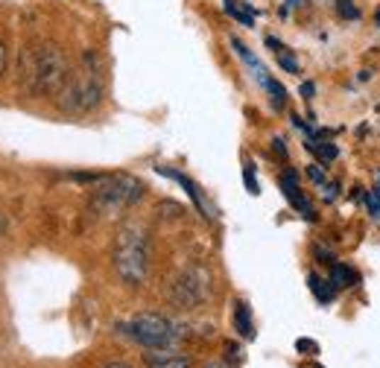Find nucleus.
<instances>
[{
	"mask_svg": "<svg viewBox=\"0 0 380 368\" xmlns=\"http://www.w3.org/2000/svg\"><path fill=\"white\" fill-rule=\"evenodd\" d=\"M21 88L30 96H53L70 77L67 56L53 41H35L21 53Z\"/></svg>",
	"mask_w": 380,
	"mask_h": 368,
	"instance_id": "obj_1",
	"label": "nucleus"
},
{
	"mask_svg": "<svg viewBox=\"0 0 380 368\" xmlns=\"http://www.w3.org/2000/svg\"><path fill=\"white\" fill-rule=\"evenodd\" d=\"M114 269L123 284L140 286L150 275V234L140 223H129L114 240Z\"/></svg>",
	"mask_w": 380,
	"mask_h": 368,
	"instance_id": "obj_2",
	"label": "nucleus"
},
{
	"mask_svg": "<svg viewBox=\"0 0 380 368\" xmlns=\"http://www.w3.org/2000/svg\"><path fill=\"white\" fill-rule=\"evenodd\" d=\"M103 103V77L97 67V56L88 53L79 70H70L67 82L59 91V106L67 114H88Z\"/></svg>",
	"mask_w": 380,
	"mask_h": 368,
	"instance_id": "obj_3",
	"label": "nucleus"
},
{
	"mask_svg": "<svg viewBox=\"0 0 380 368\" xmlns=\"http://www.w3.org/2000/svg\"><path fill=\"white\" fill-rule=\"evenodd\" d=\"M117 333L144 345L147 351H161V348H176L179 342L184 339V330L167 316L158 313H138L126 322L117 325Z\"/></svg>",
	"mask_w": 380,
	"mask_h": 368,
	"instance_id": "obj_4",
	"label": "nucleus"
},
{
	"mask_svg": "<svg viewBox=\"0 0 380 368\" xmlns=\"http://www.w3.org/2000/svg\"><path fill=\"white\" fill-rule=\"evenodd\" d=\"M144 199V184L135 176L126 173H114V176H100L97 187L91 193V208L100 216H114L126 208H132L135 202Z\"/></svg>",
	"mask_w": 380,
	"mask_h": 368,
	"instance_id": "obj_5",
	"label": "nucleus"
},
{
	"mask_svg": "<svg viewBox=\"0 0 380 368\" xmlns=\"http://www.w3.org/2000/svg\"><path fill=\"white\" fill-rule=\"evenodd\" d=\"M208 292H211V275L205 272L202 266H190V269H184V272L173 281L170 299H173L179 307L190 310V307L202 304V301L208 299Z\"/></svg>",
	"mask_w": 380,
	"mask_h": 368,
	"instance_id": "obj_6",
	"label": "nucleus"
},
{
	"mask_svg": "<svg viewBox=\"0 0 380 368\" xmlns=\"http://www.w3.org/2000/svg\"><path fill=\"white\" fill-rule=\"evenodd\" d=\"M278 184H281V190H284V196H287V202L298 211V213H304V219H316V213H313V208H311V202H307V196L301 193V187H298V182H296V173H281V179H278Z\"/></svg>",
	"mask_w": 380,
	"mask_h": 368,
	"instance_id": "obj_7",
	"label": "nucleus"
},
{
	"mask_svg": "<svg viewBox=\"0 0 380 368\" xmlns=\"http://www.w3.org/2000/svg\"><path fill=\"white\" fill-rule=\"evenodd\" d=\"M158 173H161V176H167V179H173V182H179V184L187 190L190 199H194V205L199 208V213H202V216H208V219L213 216V213H211V205L205 202V196H202V190H199L194 182H190L184 173H179V169H170V167H158Z\"/></svg>",
	"mask_w": 380,
	"mask_h": 368,
	"instance_id": "obj_8",
	"label": "nucleus"
},
{
	"mask_svg": "<svg viewBox=\"0 0 380 368\" xmlns=\"http://www.w3.org/2000/svg\"><path fill=\"white\" fill-rule=\"evenodd\" d=\"M231 47H234V53H237V56H240V59H243V65H246V67L252 70V77H255V79H257L260 85H264V88H267L272 77H269V70L264 67V62H260V59H257V56H255V53L249 50V47H246V44H243L240 38H231Z\"/></svg>",
	"mask_w": 380,
	"mask_h": 368,
	"instance_id": "obj_9",
	"label": "nucleus"
},
{
	"mask_svg": "<svg viewBox=\"0 0 380 368\" xmlns=\"http://www.w3.org/2000/svg\"><path fill=\"white\" fill-rule=\"evenodd\" d=\"M147 368H190V359L173 348H161V351H150L144 357Z\"/></svg>",
	"mask_w": 380,
	"mask_h": 368,
	"instance_id": "obj_10",
	"label": "nucleus"
},
{
	"mask_svg": "<svg viewBox=\"0 0 380 368\" xmlns=\"http://www.w3.org/2000/svg\"><path fill=\"white\" fill-rule=\"evenodd\" d=\"M234 330L243 339H255V322H252V310H249L246 301L234 304Z\"/></svg>",
	"mask_w": 380,
	"mask_h": 368,
	"instance_id": "obj_11",
	"label": "nucleus"
},
{
	"mask_svg": "<svg viewBox=\"0 0 380 368\" xmlns=\"http://www.w3.org/2000/svg\"><path fill=\"white\" fill-rule=\"evenodd\" d=\"M223 9L234 18L240 21L243 27H255V9L249 4H243V0H223Z\"/></svg>",
	"mask_w": 380,
	"mask_h": 368,
	"instance_id": "obj_12",
	"label": "nucleus"
},
{
	"mask_svg": "<svg viewBox=\"0 0 380 368\" xmlns=\"http://www.w3.org/2000/svg\"><path fill=\"white\" fill-rule=\"evenodd\" d=\"M267 47H272V53H275V59H278V65L287 70V73H298V62H296V56L287 50V47H284L278 38H267Z\"/></svg>",
	"mask_w": 380,
	"mask_h": 368,
	"instance_id": "obj_13",
	"label": "nucleus"
},
{
	"mask_svg": "<svg viewBox=\"0 0 380 368\" xmlns=\"http://www.w3.org/2000/svg\"><path fill=\"white\" fill-rule=\"evenodd\" d=\"M330 284L334 286H354L357 284V275H354V269H348L342 263H334L330 266Z\"/></svg>",
	"mask_w": 380,
	"mask_h": 368,
	"instance_id": "obj_14",
	"label": "nucleus"
},
{
	"mask_svg": "<svg viewBox=\"0 0 380 368\" xmlns=\"http://www.w3.org/2000/svg\"><path fill=\"white\" fill-rule=\"evenodd\" d=\"M307 281H311V289H313V296H316L322 304L334 301V286H330V281H322L319 275H311Z\"/></svg>",
	"mask_w": 380,
	"mask_h": 368,
	"instance_id": "obj_15",
	"label": "nucleus"
},
{
	"mask_svg": "<svg viewBox=\"0 0 380 368\" xmlns=\"http://www.w3.org/2000/svg\"><path fill=\"white\" fill-rule=\"evenodd\" d=\"M307 150H311V152H316L322 161H334V158L340 155L334 143H319V140H311V143H307Z\"/></svg>",
	"mask_w": 380,
	"mask_h": 368,
	"instance_id": "obj_16",
	"label": "nucleus"
},
{
	"mask_svg": "<svg viewBox=\"0 0 380 368\" xmlns=\"http://www.w3.org/2000/svg\"><path fill=\"white\" fill-rule=\"evenodd\" d=\"M267 91H269V96H272V106H275V108H284V103H287V88H284L278 79H269Z\"/></svg>",
	"mask_w": 380,
	"mask_h": 368,
	"instance_id": "obj_17",
	"label": "nucleus"
},
{
	"mask_svg": "<svg viewBox=\"0 0 380 368\" xmlns=\"http://www.w3.org/2000/svg\"><path fill=\"white\" fill-rule=\"evenodd\" d=\"M243 182H246V190H249L252 196H257V193H260L257 179H255V164H252V161H246V164H243Z\"/></svg>",
	"mask_w": 380,
	"mask_h": 368,
	"instance_id": "obj_18",
	"label": "nucleus"
},
{
	"mask_svg": "<svg viewBox=\"0 0 380 368\" xmlns=\"http://www.w3.org/2000/svg\"><path fill=\"white\" fill-rule=\"evenodd\" d=\"M337 4H340V15H342V18H351V21H357V18H360V9L354 6L351 0H337Z\"/></svg>",
	"mask_w": 380,
	"mask_h": 368,
	"instance_id": "obj_19",
	"label": "nucleus"
},
{
	"mask_svg": "<svg viewBox=\"0 0 380 368\" xmlns=\"http://www.w3.org/2000/svg\"><path fill=\"white\" fill-rule=\"evenodd\" d=\"M366 205H369V213H371L374 219H380V199H377L374 193H369V196H366Z\"/></svg>",
	"mask_w": 380,
	"mask_h": 368,
	"instance_id": "obj_20",
	"label": "nucleus"
},
{
	"mask_svg": "<svg viewBox=\"0 0 380 368\" xmlns=\"http://www.w3.org/2000/svg\"><path fill=\"white\" fill-rule=\"evenodd\" d=\"M296 348H298V351H319V345H316V342H311V339H298Z\"/></svg>",
	"mask_w": 380,
	"mask_h": 368,
	"instance_id": "obj_21",
	"label": "nucleus"
},
{
	"mask_svg": "<svg viewBox=\"0 0 380 368\" xmlns=\"http://www.w3.org/2000/svg\"><path fill=\"white\" fill-rule=\"evenodd\" d=\"M307 176H311L316 184H322V187H325V173H322L319 167H311V169H307Z\"/></svg>",
	"mask_w": 380,
	"mask_h": 368,
	"instance_id": "obj_22",
	"label": "nucleus"
},
{
	"mask_svg": "<svg viewBox=\"0 0 380 368\" xmlns=\"http://www.w3.org/2000/svg\"><path fill=\"white\" fill-rule=\"evenodd\" d=\"M6 73V44L0 41V77Z\"/></svg>",
	"mask_w": 380,
	"mask_h": 368,
	"instance_id": "obj_23",
	"label": "nucleus"
},
{
	"mask_svg": "<svg viewBox=\"0 0 380 368\" xmlns=\"http://www.w3.org/2000/svg\"><path fill=\"white\" fill-rule=\"evenodd\" d=\"M272 150H275L278 155H287V146H284V140H281V138H275V140H272Z\"/></svg>",
	"mask_w": 380,
	"mask_h": 368,
	"instance_id": "obj_24",
	"label": "nucleus"
},
{
	"mask_svg": "<svg viewBox=\"0 0 380 368\" xmlns=\"http://www.w3.org/2000/svg\"><path fill=\"white\" fill-rule=\"evenodd\" d=\"M313 91H316L313 82H304V85H301V94H304V96H313Z\"/></svg>",
	"mask_w": 380,
	"mask_h": 368,
	"instance_id": "obj_25",
	"label": "nucleus"
},
{
	"mask_svg": "<svg viewBox=\"0 0 380 368\" xmlns=\"http://www.w3.org/2000/svg\"><path fill=\"white\" fill-rule=\"evenodd\" d=\"M106 368H132V365H126V362H111V365H106Z\"/></svg>",
	"mask_w": 380,
	"mask_h": 368,
	"instance_id": "obj_26",
	"label": "nucleus"
},
{
	"mask_svg": "<svg viewBox=\"0 0 380 368\" xmlns=\"http://www.w3.org/2000/svg\"><path fill=\"white\" fill-rule=\"evenodd\" d=\"M208 368H228V365H223V362H213V365H208Z\"/></svg>",
	"mask_w": 380,
	"mask_h": 368,
	"instance_id": "obj_27",
	"label": "nucleus"
},
{
	"mask_svg": "<svg viewBox=\"0 0 380 368\" xmlns=\"http://www.w3.org/2000/svg\"><path fill=\"white\" fill-rule=\"evenodd\" d=\"M374 196H377V199H380V182H377V187H374Z\"/></svg>",
	"mask_w": 380,
	"mask_h": 368,
	"instance_id": "obj_28",
	"label": "nucleus"
},
{
	"mask_svg": "<svg viewBox=\"0 0 380 368\" xmlns=\"http://www.w3.org/2000/svg\"><path fill=\"white\" fill-rule=\"evenodd\" d=\"M301 368H322V365H301Z\"/></svg>",
	"mask_w": 380,
	"mask_h": 368,
	"instance_id": "obj_29",
	"label": "nucleus"
},
{
	"mask_svg": "<svg viewBox=\"0 0 380 368\" xmlns=\"http://www.w3.org/2000/svg\"><path fill=\"white\" fill-rule=\"evenodd\" d=\"M374 18H377V23H380V9H377V15H374Z\"/></svg>",
	"mask_w": 380,
	"mask_h": 368,
	"instance_id": "obj_30",
	"label": "nucleus"
}]
</instances>
